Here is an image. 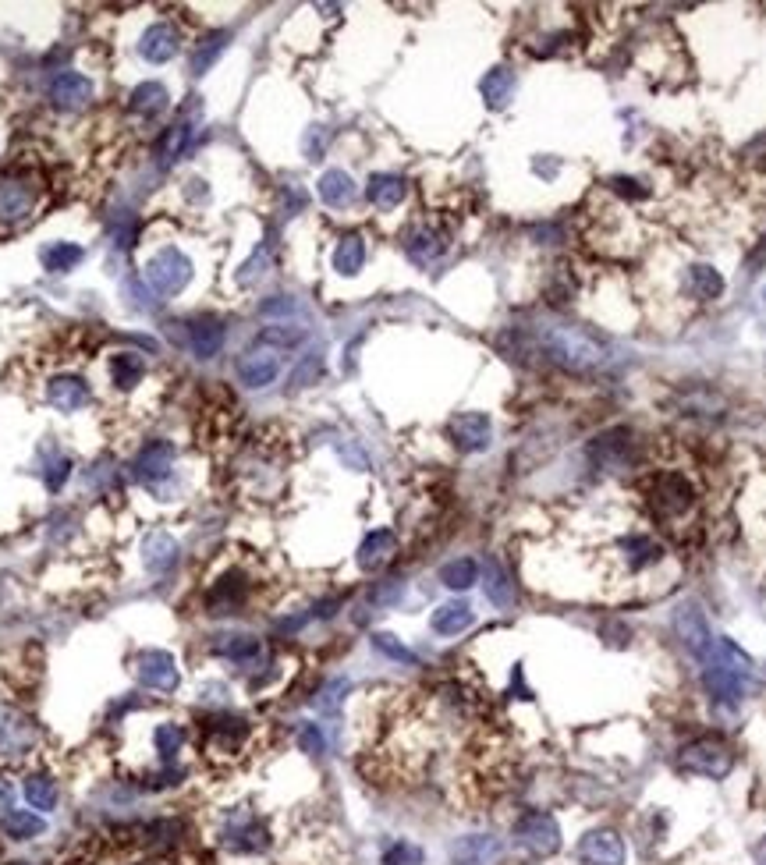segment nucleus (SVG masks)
<instances>
[{
	"label": "nucleus",
	"mask_w": 766,
	"mask_h": 865,
	"mask_svg": "<svg viewBox=\"0 0 766 865\" xmlns=\"http://www.w3.org/2000/svg\"><path fill=\"white\" fill-rule=\"evenodd\" d=\"M188 348L203 362L220 355V348H224V323H220L217 316H199V320H192L188 323Z\"/></svg>",
	"instance_id": "24"
},
{
	"label": "nucleus",
	"mask_w": 766,
	"mask_h": 865,
	"mask_svg": "<svg viewBox=\"0 0 766 865\" xmlns=\"http://www.w3.org/2000/svg\"><path fill=\"white\" fill-rule=\"evenodd\" d=\"M135 678H139L142 688H149V692H178L181 685V671H178V660H174L171 653H164V649H142V653H135Z\"/></svg>",
	"instance_id": "8"
},
{
	"label": "nucleus",
	"mask_w": 766,
	"mask_h": 865,
	"mask_svg": "<svg viewBox=\"0 0 766 865\" xmlns=\"http://www.w3.org/2000/svg\"><path fill=\"white\" fill-rule=\"evenodd\" d=\"M440 582L447 589H454V593H465V589H472L479 582V564L472 557H454V561H447L440 568Z\"/></svg>",
	"instance_id": "41"
},
{
	"label": "nucleus",
	"mask_w": 766,
	"mask_h": 865,
	"mask_svg": "<svg viewBox=\"0 0 766 865\" xmlns=\"http://www.w3.org/2000/svg\"><path fill=\"white\" fill-rule=\"evenodd\" d=\"M366 266V238L362 234H344L334 249V270L341 277H355Z\"/></svg>",
	"instance_id": "35"
},
{
	"label": "nucleus",
	"mask_w": 766,
	"mask_h": 865,
	"mask_svg": "<svg viewBox=\"0 0 766 865\" xmlns=\"http://www.w3.org/2000/svg\"><path fill=\"white\" fill-rule=\"evenodd\" d=\"M185 741H188V731L178 720H164V724H157V731H153V745H157V756L164 759V766H171L174 759H178V752L185 749Z\"/></svg>",
	"instance_id": "39"
},
{
	"label": "nucleus",
	"mask_w": 766,
	"mask_h": 865,
	"mask_svg": "<svg viewBox=\"0 0 766 865\" xmlns=\"http://www.w3.org/2000/svg\"><path fill=\"white\" fill-rule=\"evenodd\" d=\"M245 600H249V582H245V575H224L210 585L206 610H210V614H238Z\"/></svg>",
	"instance_id": "19"
},
{
	"label": "nucleus",
	"mask_w": 766,
	"mask_h": 865,
	"mask_svg": "<svg viewBox=\"0 0 766 865\" xmlns=\"http://www.w3.org/2000/svg\"><path fill=\"white\" fill-rule=\"evenodd\" d=\"M444 249H447L444 234L433 231V227H415V231L408 234V242H405V252H408V259H412L415 266H430Z\"/></svg>",
	"instance_id": "28"
},
{
	"label": "nucleus",
	"mask_w": 766,
	"mask_h": 865,
	"mask_svg": "<svg viewBox=\"0 0 766 865\" xmlns=\"http://www.w3.org/2000/svg\"><path fill=\"white\" fill-rule=\"evenodd\" d=\"M447 437L451 444L458 447L462 454H476V451H486L493 440V426H490V415L483 412H462L454 415L447 422Z\"/></svg>",
	"instance_id": "11"
},
{
	"label": "nucleus",
	"mask_w": 766,
	"mask_h": 865,
	"mask_svg": "<svg viewBox=\"0 0 766 865\" xmlns=\"http://www.w3.org/2000/svg\"><path fill=\"white\" fill-rule=\"evenodd\" d=\"M423 862H426V851L415 841H408V837L391 841L380 855V865H423Z\"/></svg>",
	"instance_id": "43"
},
{
	"label": "nucleus",
	"mask_w": 766,
	"mask_h": 865,
	"mask_svg": "<svg viewBox=\"0 0 766 865\" xmlns=\"http://www.w3.org/2000/svg\"><path fill=\"white\" fill-rule=\"evenodd\" d=\"M649 504H653V515L657 518H685L692 507H696V486L688 483L681 472H660L653 483H649Z\"/></svg>",
	"instance_id": "4"
},
{
	"label": "nucleus",
	"mask_w": 766,
	"mask_h": 865,
	"mask_svg": "<svg viewBox=\"0 0 766 865\" xmlns=\"http://www.w3.org/2000/svg\"><path fill=\"white\" fill-rule=\"evenodd\" d=\"M174 564H178V543H174L171 532H149L142 539V568L149 575H167V571H174Z\"/></svg>",
	"instance_id": "20"
},
{
	"label": "nucleus",
	"mask_w": 766,
	"mask_h": 865,
	"mask_svg": "<svg viewBox=\"0 0 766 865\" xmlns=\"http://www.w3.org/2000/svg\"><path fill=\"white\" fill-rule=\"evenodd\" d=\"M259 312H263V316H288V312H295V302H291L288 295H274L270 302L259 305Z\"/></svg>",
	"instance_id": "50"
},
{
	"label": "nucleus",
	"mask_w": 766,
	"mask_h": 865,
	"mask_svg": "<svg viewBox=\"0 0 766 865\" xmlns=\"http://www.w3.org/2000/svg\"><path fill=\"white\" fill-rule=\"evenodd\" d=\"M263 266H266V249H259L256 256H252L249 263L242 266V273H238V284H252L259 273H263Z\"/></svg>",
	"instance_id": "49"
},
{
	"label": "nucleus",
	"mask_w": 766,
	"mask_h": 865,
	"mask_svg": "<svg viewBox=\"0 0 766 865\" xmlns=\"http://www.w3.org/2000/svg\"><path fill=\"white\" fill-rule=\"evenodd\" d=\"M110 238H114V245H118V249H128V245L135 242V220L132 217L114 220V227H110Z\"/></svg>",
	"instance_id": "47"
},
{
	"label": "nucleus",
	"mask_w": 766,
	"mask_h": 865,
	"mask_svg": "<svg viewBox=\"0 0 766 865\" xmlns=\"http://www.w3.org/2000/svg\"><path fill=\"white\" fill-rule=\"evenodd\" d=\"M107 369H110V380L118 383L121 390H132L135 383L142 380V373H146V362H142L135 351H118V355H110Z\"/></svg>",
	"instance_id": "40"
},
{
	"label": "nucleus",
	"mask_w": 766,
	"mask_h": 865,
	"mask_svg": "<svg viewBox=\"0 0 766 865\" xmlns=\"http://www.w3.org/2000/svg\"><path fill=\"white\" fill-rule=\"evenodd\" d=\"M89 383L82 376H54L47 383V401L57 408V412H79V408L89 405Z\"/></svg>",
	"instance_id": "23"
},
{
	"label": "nucleus",
	"mask_w": 766,
	"mask_h": 865,
	"mask_svg": "<svg viewBox=\"0 0 766 865\" xmlns=\"http://www.w3.org/2000/svg\"><path fill=\"white\" fill-rule=\"evenodd\" d=\"M316 376H320V355H313L309 362H302V366H298V373L291 376V387H305V383L316 380Z\"/></svg>",
	"instance_id": "51"
},
{
	"label": "nucleus",
	"mask_w": 766,
	"mask_h": 865,
	"mask_svg": "<svg viewBox=\"0 0 766 865\" xmlns=\"http://www.w3.org/2000/svg\"><path fill=\"white\" fill-rule=\"evenodd\" d=\"M192 132H196V128H192V121H178V125H171L164 132V139L157 142V164L160 167H171L174 160H178L181 153H185L188 149V142H192Z\"/></svg>",
	"instance_id": "37"
},
{
	"label": "nucleus",
	"mask_w": 766,
	"mask_h": 865,
	"mask_svg": "<svg viewBox=\"0 0 766 865\" xmlns=\"http://www.w3.org/2000/svg\"><path fill=\"white\" fill-rule=\"evenodd\" d=\"M93 100V82L82 71H57L50 78V103L61 110H82Z\"/></svg>",
	"instance_id": "16"
},
{
	"label": "nucleus",
	"mask_w": 766,
	"mask_h": 865,
	"mask_svg": "<svg viewBox=\"0 0 766 865\" xmlns=\"http://www.w3.org/2000/svg\"><path fill=\"white\" fill-rule=\"evenodd\" d=\"M472 624H476V610H472L465 600H447L430 614V628L437 635H444V639H454V635L469 632Z\"/></svg>",
	"instance_id": "22"
},
{
	"label": "nucleus",
	"mask_w": 766,
	"mask_h": 865,
	"mask_svg": "<svg viewBox=\"0 0 766 865\" xmlns=\"http://www.w3.org/2000/svg\"><path fill=\"white\" fill-rule=\"evenodd\" d=\"M181 50V36L171 22H153L139 39V54L146 57L149 64H167L174 61Z\"/></svg>",
	"instance_id": "18"
},
{
	"label": "nucleus",
	"mask_w": 766,
	"mask_h": 865,
	"mask_svg": "<svg viewBox=\"0 0 766 865\" xmlns=\"http://www.w3.org/2000/svg\"><path fill=\"white\" fill-rule=\"evenodd\" d=\"M25 791V802H29L32 812H54L57 802H61V795H57V780L47 777V773H32V777H25L22 784Z\"/></svg>",
	"instance_id": "32"
},
{
	"label": "nucleus",
	"mask_w": 766,
	"mask_h": 865,
	"mask_svg": "<svg viewBox=\"0 0 766 865\" xmlns=\"http://www.w3.org/2000/svg\"><path fill=\"white\" fill-rule=\"evenodd\" d=\"M763 298H766V291H763Z\"/></svg>",
	"instance_id": "52"
},
{
	"label": "nucleus",
	"mask_w": 766,
	"mask_h": 865,
	"mask_svg": "<svg viewBox=\"0 0 766 865\" xmlns=\"http://www.w3.org/2000/svg\"><path fill=\"white\" fill-rule=\"evenodd\" d=\"M203 734H206V752L213 756H231V752H242L245 741H249V720L231 717V713H213V717L203 720Z\"/></svg>",
	"instance_id": "10"
},
{
	"label": "nucleus",
	"mask_w": 766,
	"mask_h": 865,
	"mask_svg": "<svg viewBox=\"0 0 766 865\" xmlns=\"http://www.w3.org/2000/svg\"><path fill=\"white\" fill-rule=\"evenodd\" d=\"M621 557H625L628 571H642V568H653V564L664 557V546H660L653 536L632 532V536L621 539Z\"/></svg>",
	"instance_id": "25"
},
{
	"label": "nucleus",
	"mask_w": 766,
	"mask_h": 865,
	"mask_svg": "<svg viewBox=\"0 0 766 865\" xmlns=\"http://www.w3.org/2000/svg\"><path fill=\"white\" fill-rule=\"evenodd\" d=\"M504 844L490 834H465L451 844V865H501Z\"/></svg>",
	"instance_id": "14"
},
{
	"label": "nucleus",
	"mask_w": 766,
	"mask_h": 865,
	"mask_svg": "<svg viewBox=\"0 0 766 865\" xmlns=\"http://www.w3.org/2000/svg\"><path fill=\"white\" fill-rule=\"evenodd\" d=\"M227 43H231V32H227V29L206 32V36L199 39L196 47H192V57H188V71H192V75H206V71H210L213 64L220 61V54L227 50Z\"/></svg>",
	"instance_id": "26"
},
{
	"label": "nucleus",
	"mask_w": 766,
	"mask_h": 865,
	"mask_svg": "<svg viewBox=\"0 0 766 865\" xmlns=\"http://www.w3.org/2000/svg\"><path fill=\"white\" fill-rule=\"evenodd\" d=\"M188 281H192V259H188L185 252L164 249V252H157V256L149 259L146 284L153 288V295L174 298V295H181V291L188 288Z\"/></svg>",
	"instance_id": "5"
},
{
	"label": "nucleus",
	"mask_w": 766,
	"mask_h": 865,
	"mask_svg": "<svg viewBox=\"0 0 766 865\" xmlns=\"http://www.w3.org/2000/svg\"><path fill=\"white\" fill-rule=\"evenodd\" d=\"M210 653L220 656V660H227V663H242V667H249V663L263 660V642L249 632H224V635H213Z\"/></svg>",
	"instance_id": "17"
},
{
	"label": "nucleus",
	"mask_w": 766,
	"mask_h": 865,
	"mask_svg": "<svg viewBox=\"0 0 766 865\" xmlns=\"http://www.w3.org/2000/svg\"><path fill=\"white\" fill-rule=\"evenodd\" d=\"M479 93H483L486 107H493V110L508 107L511 96H515V75H511V68L486 71V78L479 82Z\"/></svg>",
	"instance_id": "34"
},
{
	"label": "nucleus",
	"mask_w": 766,
	"mask_h": 865,
	"mask_svg": "<svg viewBox=\"0 0 766 865\" xmlns=\"http://www.w3.org/2000/svg\"><path fill=\"white\" fill-rule=\"evenodd\" d=\"M238 380L245 383V387L252 390H263L270 387V383L281 376V355H277L274 348H266V344H259V348H249L238 359Z\"/></svg>",
	"instance_id": "12"
},
{
	"label": "nucleus",
	"mask_w": 766,
	"mask_h": 865,
	"mask_svg": "<svg viewBox=\"0 0 766 865\" xmlns=\"http://www.w3.org/2000/svg\"><path fill=\"white\" fill-rule=\"evenodd\" d=\"M678 766L685 773H692V777L724 780L727 773L735 770V752L717 734H699V738L685 741L678 749Z\"/></svg>",
	"instance_id": "3"
},
{
	"label": "nucleus",
	"mask_w": 766,
	"mask_h": 865,
	"mask_svg": "<svg viewBox=\"0 0 766 865\" xmlns=\"http://www.w3.org/2000/svg\"><path fill=\"white\" fill-rule=\"evenodd\" d=\"M320 199L327 206H334V210H344V206H352L355 203V192H359V188H355V181H352V174H344V171H327L320 178Z\"/></svg>",
	"instance_id": "33"
},
{
	"label": "nucleus",
	"mask_w": 766,
	"mask_h": 865,
	"mask_svg": "<svg viewBox=\"0 0 766 865\" xmlns=\"http://www.w3.org/2000/svg\"><path fill=\"white\" fill-rule=\"evenodd\" d=\"M579 865H628V844L614 827H593L575 844Z\"/></svg>",
	"instance_id": "7"
},
{
	"label": "nucleus",
	"mask_w": 766,
	"mask_h": 865,
	"mask_svg": "<svg viewBox=\"0 0 766 865\" xmlns=\"http://www.w3.org/2000/svg\"><path fill=\"white\" fill-rule=\"evenodd\" d=\"M305 341V330H295L288 327V323H274V327H266L263 334H259V344H266V348H298V344Z\"/></svg>",
	"instance_id": "44"
},
{
	"label": "nucleus",
	"mask_w": 766,
	"mask_h": 865,
	"mask_svg": "<svg viewBox=\"0 0 766 865\" xmlns=\"http://www.w3.org/2000/svg\"><path fill=\"white\" fill-rule=\"evenodd\" d=\"M220 848L231 851V855H242V858H256V855H266L270 851V844H274V837H270V830L259 823L256 816H235V819H227L224 827H220Z\"/></svg>",
	"instance_id": "6"
},
{
	"label": "nucleus",
	"mask_w": 766,
	"mask_h": 865,
	"mask_svg": "<svg viewBox=\"0 0 766 865\" xmlns=\"http://www.w3.org/2000/svg\"><path fill=\"white\" fill-rule=\"evenodd\" d=\"M128 107H132L135 117H160L171 107V93H167L160 82H142V86H135L132 96H128Z\"/></svg>",
	"instance_id": "29"
},
{
	"label": "nucleus",
	"mask_w": 766,
	"mask_h": 865,
	"mask_svg": "<svg viewBox=\"0 0 766 865\" xmlns=\"http://www.w3.org/2000/svg\"><path fill=\"white\" fill-rule=\"evenodd\" d=\"M685 291L699 302H713V298L724 295V277H720L713 266L706 263H696L688 266V277H685Z\"/></svg>",
	"instance_id": "31"
},
{
	"label": "nucleus",
	"mask_w": 766,
	"mask_h": 865,
	"mask_svg": "<svg viewBox=\"0 0 766 865\" xmlns=\"http://www.w3.org/2000/svg\"><path fill=\"white\" fill-rule=\"evenodd\" d=\"M36 210V188L18 178H0V224H22Z\"/></svg>",
	"instance_id": "15"
},
{
	"label": "nucleus",
	"mask_w": 766,
	"mask_h": 865,
	"mask_svg": "<svg viewBox=\"0 0 766 865\" xmlns=\"http://www.w3.org/2000/svg\"><path fill=\"white\" fill-rule=\"evenodd\" d=\"M0 830L11 837V841H36V837L47 830L40 812H29V809H4L0 816Z\"/></svg>",
	"instance_id": "27"
},
{
	"label": "nucleus",
	"mask_w": 766,
	"mask_h": 865,
	"mask_svg": "<svg viewBox=\"0 0 766 865\" xmlns=\"http://www.w3.org/2000/svg\"><path fill=\"white\" fill-rule=\"evenodd\" d=\"M483 589H486V600H490L493 607H501V610L515 607V582H511V575L504 571L501 561H490V564H486V582H483Z\"/></svg>",
	"instance_id": "36"
},
{
	"label": "nucleus",
	"mask_w": 766,
	"mask_h": 865,
	"mask_svg": "<svg viewBox=\"0 0 766 865\" xmlns=\"http://www.w3.org/2000/svg\"><path fill=\"white\" fill-rule=\"evenodd\" d=\"M394 554H398V536H394L391 529H373L359 543V554H355V561H359L362 571H380V568H387V564L394 561Z\"/></svg>",
	"instance_id": "21"
},
{
	"label": "nucleus",
	"mask_w": 766,
	"mask_h": 865,
	"mask_svg": "<svg viewBox=\"0 0 766 865\" xmlns=\"http://www.w3.org/2000/svg\"><path fill=\"white\" fill-rule=\"evenodd\" d=\"M40 259H43V266H47L50 273H68V270H75L82 259H86V249H82V245H75V242H50V245H43Z\"/></svg>",
	"instance_id": "38"
},
{
	"label": "nucleus",
	"mask_w": 766,
	"mask_h": 865,
	"mask_svg": "<svg viewBox=\"0 0 766 865\" xmlns=\"http://www.w3.org/2000/svg\"><path fill=\"white\" fill-rule=\"evenodd\" d=\"M174 472V444L171 440H149L132 458V479L142 486H160Z\"/></svg>",
	"instance_id": "9"
},
{
	"label": "nucleus",
	"mask_w": 766,
	"mask_h": 865,
	"mask_svg": "<svg viewBox=\"0 0 766 865\" xmlns=\"http://www.w3.org/2000/svg\"><path fill=\"white\" fill-rule=\"evenodd\" d=\"M511 844H515L522 855L536 858V862H547L557 851L564 848L561 823H557L554 812L547 809H525L522 816L511 823Z\"/></svg>",
	"instance_id": "2"
},
{
	"label": "nucleus",
	"mask_w": 766,
	"mask_h": 865,
	"mask_svg": "<svg viewBox=\"0 0 766 865\" xmlns=\"http://www.w3.org/2000/svg\"><path fill=\"white\" fill-rule=\"evenodd\" d=\"M540 344L547 359L568 373H593L607 362V344L575 323H550L547 330H540Z\"/></svg>",
	"instance_id": "1"
},
{
	"label": "nucleus",
	"mask_w": 766,
	"mask_h": 865,
	"mask_svg": "<svg viewBox=\"0 0 766 865\" xmlns=\"http://www.w3.org/2000/svg\"><path fill=\"white\" fill-rule=\"evenodd\" d=\"M674 628H678L681 646H685L688 653L696 656L699 663L710 660L713 642H717V639H713L710 624H706V617L699 614L696 607H681V610H678V617H674Z\"/></svg>",
	"instance_id": "13"
},
{
	"label": "nucleus",
	"mask_w": 766,
	"mask_h": 865,
	"mask_svg": "<svg viewBox=\"0 0 766 865\" xmlns=\"http://www.w3.org/2000/svg\"><path fill=\"white\" fill-rule=\"evenodd\" d=\"M68 476H71V461L68 458H57L54 465H47V486L50 490H61L64 483H68Z\"/></svg>",
	"instance_id": "48"
},
{
	"label": "nucleus",
	"mask_w": 766,
	"mask_h": 865,
	"mask_svg": "<svg viewBox=\"0 0 766 865\" xmlns=\"http://www.w3.org/2000/svg\"><path fill=\"white\" fill-rule=\"evenodd\" d=\"M298 749L305 756H323L327 752V734H323L320 724H302L298 727Z\"/></svg>",
	"instance_id": "45"
},
{
	"label": "nucleus",
	"mask_w": 766,
	"mask_h": 865,
	"mask_svg": "<svg viewBox=\"0 0 766 865\" xmlns=\"http://www.w3.org/2000/svg\"><path fill=\"white\" fill-rule=\"evenodd\" d=\"M405 195H408V185H405V178H398V174H373L366 185V199L373 206H380V210H394V206H401Z\"/></svg>",
	"instance_id": "30"
},
{
	"label": "nucleus",
	"mask_w": 766,
	"mask_h": 865,
	"mask_svg": "<svg viewBox=\"0 0 766 865\" xmlns=\"http://www.w3.org/2000/svg\"><path fill=\"white\" fill-rule=\"evenodd\" d=\"M369 642H373L376 653L387 656V660H394V663H405V667H415V663H419V656H415L412 649H408L405 642H401L398 635H391V632H373V635H369Z\"/></svg>",
	"instance_id": "42"
},
{
	"label": "nucleus",
	"mask_w": 766,
	"mask_h": 865,
	"mask_svg": "<svg viewBox=\"0 0 766 865\" xmlns=\"http://www.w3.org/2000/svg\"><path fill=\"white\" fill-rule=\"evenodd\" d=\"M401 593H405V585H401L398 578H387V582L376 585V593H369V600H373L376 607H391V603L401 600Z\"/></svg>",
	"instance_id": "46"
}]
</instances>
